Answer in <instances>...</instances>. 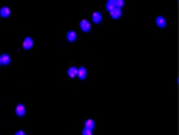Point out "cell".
<instances>
[{"label":"cell","mask_w":179,"mask_h":135,"mask_svg":"<svg viewBox=\"0 0 179 135\" xmlns=\"http://www.w3.org/2000/svg\"><path fill=\"white\" fill-rule=\"evenodd\" d=\"M80 29L82 30L83 32H89V31H90V29H92V24H90L89 20L82 19V20L80 22Z\"/></svg>","instance_id":"cell-1"},{"label":"cell","mask_w":179,"mask_h":135,"mask_svg":"<svg viewBox=\"0 0 179 135\" xmlns=\"http://www.w3.org/2000/svg\"><path fill=\"white\" fill-rule=\"evenodd\" d=\"M23 49L24 50H30V49L34 46V39L31 38V37H26L24 39H23Z\"/></svg>","instance_id":"cell-2"},{"label":"cell","mask_w":179,"mask_h":135,"mask_svg":"<svg viewBox=\"0 0 179 135\" xmlns=\"http://www.w3.org/2000/svg\"><path fill=\"white\" fill-rule=\"evenodd\" d=\"M88 76V70H86V68H78V70H77V77L81 78V80H85Z\"/></svg>","instance_id":"cell-3"},{"label":"cell","mask_w":179,"mask_h":135,"mask_svg":"<svg viewBox=\"0 0 179 135\" xmlns=\"http://www.w3.org/2000/svg\"><path fill=\"white\" fill-rule=\"evenodd\" d=\"M155 23H156V26L160 27V29L166 27V24H167L166 19H164V16H156V19H155Z\"/></svg>","instance_id":"cell-4"},{"label":"cell","mask_w":179,"mask_h":135,"mask_svg":"<svg viewBox=\"0 0 179 135\" xmlns=\"http://www.w3.org/2000/svg\"><path fill=\"white\" fill-rule=\"evenodd\" d=\"M15 112H16V115H18V116H24V113H26L24 104H18L16 108H15Z\"/></svg>","instance_id":"cell-5"},{"label":"cell","mask_w":179,"mask_h":135,"mask_svg":"<svg viewBox=\"0 0 179 135\" xmlns=\"http://www.w3.org/2000/svg\"><path fill=\"white\" fill-rule=\"evenodd\" d=\"M10 15H11V10L8 7H1L0 8V16L1 18H8Z\"/></svg>","instance_id":"cell-6"},{"label":"cell","mask_w":179,"mask_h":135,"mask_svg":"<svg viewBox=\"0 0 179 135\" xmlns=\"http://www.w3.org/2000/svg\"><path fill=\"white\" fill-rule=\"evenodd\" d=\"M77 70H78V68H76V66H70L69 69H67V76H69L70 78L77 77Z\"/></svg>","instance_id":"cell-7"},{"label":"cell","mask_w":179,"mask_h":135,"mask_svg":"<svg viewBox=\"0 0 179 135\" xmlns=\"http://www.w3.org/2000/svg\"><path fill=\"white\" fill-rule=\"evenodd\" d=\"M92 20H93V23H100L102 20V15H101V12H93L92 14Z\"/></svg>","instance_id":"cell-8"},{"label":"cell","mask_w":179,"mask_h":135,"mask_svg":"<svg viewBox=\"0 0 179 135\" xmlns=\"http://www.w3.org/2000/svg\"><path fill=\"white\" fill-rule=\"evenodd\" d=\"M111 16L113 19H118L121 16V8H115L113 11H111Z\"/></svg>","instance_id":"cell-9"},{"label":"cell","mask_w":179,"mask_h":135,"mask_svg":"<svg viewBox=\"0 0 179 135\" xmlns=\"http://www.w3.org/2000/svg\"><path fill=\"white\" fill-rule=\"evenodd\" d=\"M66 38H67V41H69V42H74L77 39V32L76 31H69L66 34Z\"/></svg>","instance_id":"cell-10"},{"label":"cell","mask_w":179,"mask_h":135,"mask_svg":"<svg viewBox=\"0 0 179 135\" xmlns=\"http://www.w3.org/2000/svg\"><path fill=\"white\" fill-rule=\"evenodd\" d=\"M0 58H1V65H10L11 62V57L8 54H3L0 55Z\"/></svg>","instance_id":"cell-11"},{"label":"cell","mask_w":179,"mask_h":135,"mask_svg":"<svg viewBox=\"0 0 179 135\" xmlns=\"http://www.w3.org/2000/svg\"><path fill=\"white\" fill-rule=\"evenodd\" d=\"M94 126H96V123H94V120H93V119H88L86 122H85V129L94 130Z\"/></svg>","instance_id":"cell-12"},{"label":"cell","mask_w":179,"mask_h":135,"mask_svg":"<svg viewBox=\"0 0 179 135\" xmlns=\"http://www.w3.org/2000/svg\"><path fill=\"white\" fill-rule=\"evenodd\" d=\"M105 8L109 11V12H111V11H113V10L116 8V7H115V3H112V1H108V3H106V6H105Z\"/></svg>","instance_id":"cell-13"},{"label":"cell","mask_w":179,"mask_h":135,"mask_svg":"<svg viewBox=\"0 0 179 135\" xmlns=\"http://www.w3.org/2000/svg\"><path fill=\"white\" fill-rule=\"evenodd\" d=\"M124 6V0H115V7L116 8H121Z\"/></svg>","instance_id":"cell-14"},{"label":"cell","mask_w":179,"mask_h":135,"mask_svg":"<svg viewBox=\"0 0 179 135\" xmlns=\"http://www.w3.org/2000/svg\"><path fill=\"white\" fill-rule=\"evenodd\" d=\"M82 135H93V130L83 129V130H82Z\"/></svg>","instance_id":"cell-15"},{"label":"cell","mask_w":179,"mask_h":135,"mask_svg":"<svg viewBox=\"0 0 179 135\" xmlns=\"http://www.w3.org/2000/svg\"><path fill=\"white\" fill-rule=\"evenodd\" d=\"M15 135H26V132L20 130V131H16V132H15Z\"/></svg>","instance_id":"cell-16"},{"label":"cell","mask_w":179,"mask_h":135,"mask_svg":"<svg viewBox=\"0 0 179 135\" xmlns=\"http://www.w3.org/2000/svg\"><path fill=\"white\" fill-rule=\"evenodd\" d=\"M108 1H112V3H115V0H108Z\"/></svg>","instance_id":"cell-17"},{"label":"cell","mask_w":179,"mask_h":135,"mask_svg":"<svg viewBox=\"0 0 179 135\" xmlns=\"http://www.w3.org/2000/svg\"><path fill=\"white\" fill-rule=\"evenodd\" d=\"M0 65H1V58H0Z\"/></svg>","instance_id":"cell-18"}]
</instances>
